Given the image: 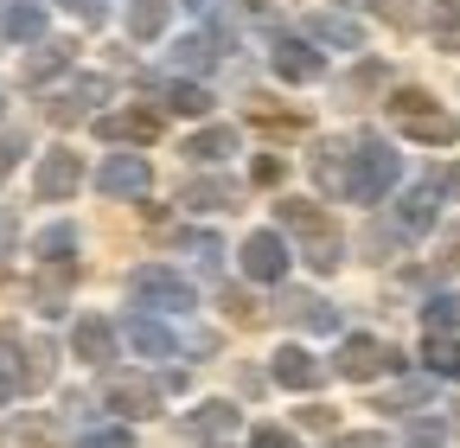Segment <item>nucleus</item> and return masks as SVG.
Returning <instances> with one entry per match:
<instances>
[{"mask_svg": "<svg viewBox=\"0 0 460 448\" xmlns=\"http://www.w3.org/2000/svg\"><path fill=\"white\" fill-rule=\"evenodd\" d=\"M128 295H135L147 314H186V308H199L192 282H186L172 263H141V269L128 275Z\"/></svg>", "mask_w": 460, "mask_h": 448, "instance_id": "obj_1", "label": "nucleus"}, {"mask_svg": "<svg viewBox=\"0 0 460 448\" xmlns=\"http://www.w3.org/2000/svg\"><path fill=\"white\" fill-rule=\"evenodd\" d=\"M390 116H396V129L410 135V141H429V148H447V141L460 135L454 116H447V109H435L429 90H396V96H390Z\"/></svg>", "mask_w": 460, "mask_h": 448, "instance_id": "obj_2", "label": "nucleus"}, {"mask_svg": "<svg viewBox=\"0 0 460 448\" xmlns=\"http://www.w3.org/2000/svg\"><path fill=\"white\" fill-rule=\"evenodd\" d=\"M390 180H396V148H384L377 135H365L358 148H352V199H384L390 193Z\"/></svg>", "mask_w": 460, "mask_h": 448, "instance_id": "obj_3", "label": "nucleus"}, {"mask_svg": "<svg viewBox=\"0 0 460 448\" xmlns=\"http://www.w3.org/2000/svg\"><path fill=\"white\" fill-rule=\"evenodd\" d=\"M402 365V353L396 346H384V340H371V333H352V340L339 346V359H332V372L339 378H384V372H396Z\"/></svg>", "mask_w": 460, "mask_h": 448, "instance_id": "obj_4", "label": "nucleus"}, {"mask_svg": "<svg viewBox=\"0 0 460 448\" xmlns=\"http://www.w3.org/2000/svg\"><path fill=\"white\" fill-rule=\"evenodd\" d=\"M77 186H84V160H77L71 148H51V154H39V174H32V199L58 205V199H71Z\"/></svg>", "mask_w": 460, "mask_h": 448, "instance_id": "obj_5", "label": "nucleus"}, {"mask_svg": "<svg viewBox=\"0 0 460 448\" xmlns=\"http://www.w3.org/2000/svg\"><path fill=\"white\" fill-rule=\"evenodd\" d=\"M147 186H154V174H147L141 154H109V160L96 166V193H102V199H141Z\"/></svg>", "mask_w": 460, "mask_h": 448, "instance_id": "obj_6", "label": "nucleus"}, {"mask_svg": "<svg viewBox=\"0 0 460 448\" xmlns=\"http://www.w3.org/2000/svg\"><path fill=\"white\" fill-rule=\"evenodd\" d=\"M237 256H243V275H250V282H281V275H288V244H281L275 231H250Z\"/></svg>", "mask_w": 460, "mask_h": 448, "instance_id": "obj_7", "label": "nucleus"}, {"mask_svg": "<svg viewBox=\"0 0 460 448\" xmlns=\"http://www.w3.org/2000/svg\"><path fill=\"white\" fill-rule=\"evenodd\" d=\"M326 71V58L307 45V39H275V77H288V84H314Z\"/></svg>", "mask_w": 460, "mask_h": 448, "instance_id": "obj_8", "label": "nucleus"}, {"mask_svg": "<svg viewBox=\"0 0 460 448\" xmlns=\"http://www.w3.org/2000/svg\"><path fill=\"white\" fill-rule=\"evenodd\" d=\"M102 96H109V77H77L65 96H51V103H45V116H51V122H77V116H90Z\"/></svg>", "mask_w": 460, "mask_h": 448, "instance_id": "obj_9", "label": "nucleus"}, {"mask_svg": "<svg viewBox=\"0 0 460 448\" xmlns=\"http://www.w3.org/2000/svg\"><path fill=\"white\" fill-rule=\"evenodd\" d=\"M122 340H128V346H135L141 359H172V353H180V340H172V333H166V327H160L154 314H141V308L128 314V327H122Z\"/></svg>", "mask_w": 460, "mask_h": 448, "instance_id": "obj_10", "label": "nucleus"}, {"mask_svg": "<svg viewBox=\"0 0 460 448\" xmlns=\"http://www.w3.org/2000/svg\"><path fill=\"white\" fill-rule=\"evenodd\" d=\"M96 135H102V141H135V148H147V141L160 135V116H154V109H122V116H96Z\"/></svg>", "mask_w": 460, "mask_h": 448, "instance_id": "obj_11", "label": "nucleus"}, {"mask_svg": "<svg viewBox=\"0 0 460 448\" xmlns=\"http://www.w3.org/2000/svg\"><path fill=\"white\" fill-rule=\"evenodd\" d=\"M326 378V365L307 353V346H281L275 353V384H288V390H314Z\"/></svg>", "mask_w": 460, "mask_h": 448, "instance_id": "obj_12", "label": "nucleus"}, {"mask_svg": "<svg viewBox=\"0 0 460 448\" xmlns=\"http://www.w3.org/2000/svg\"><path fill=\"white\" fill-rule=\"evenodd\" d=\"M71 346H77V359H84V365H109V359H115V327L90 314V320H77Z\"/></svg>", "mask_w": 460, "mask_h": 448, "instance_id": "obj_13", "label": "nucleus"}, {"mask_svg": "<svg viewBox=\"0 0 460 448\" xmlns=\"http://www.w3.org/2000/svg\"><path fill=\"white\" fill-rule=\"evenodd\" d=\"M396 231H402V237H429V231H435V186L396 199Z\"/></svg>", "mask_w": 460, "mask_h": 448, "instance_id": "obj_14", "label": "nucleus"}, {"mask_svg": "<svg viewBox=\"0 0 460 448\" xmlns=\"http://www.w3.org/2000/svg\"><path fill=\"white\" fill-rule=\"evenodd\" d=\"M109 410H122V417H154V410H160V390L141 384V378H115V384H109Z\"/></svg>", "mask_w": 460, "mask_h": 448, "instance_id": "obj_15", "label": "nucleus"}, {"mask_svg": "<svg viewBox=\"0 0 460 448\" xmlns=\"http://www.w3.org/2000/svg\"><path fill=\"white\" fill-rule=\"evenodd\" d=\"M275 218H281L301 244H307V237H332V218H326V211H314L307 199H281V205H275Z\"/></svg>", "mask_w": 460, "mask_h": 448, "instance_id": "obj_16", "label": "nucleus"}, {"mask_svg": "<svg viewBox=\"0 0 460 448\" xmlns=\"http://www.w3.org/2000/svg\"><path fill=\"white\" fill-rule=\"evenodd\" d=\"M237 410H230V404H199L192 417H186V429L199 435V442H224V435H237Z\"/></svg>", "mask_w": 460, "mask_h": 448, "instance_id": "obj_17", "label": "nucleus"}, {"mask_svg": "<svg viewBox=\"0 0 460 448\" xmlns=\"http://www.w3.org/2000/svg\"><path fill=\"white\" fill-rule=\"evenodd\" d=\"M314 39L320 45H339V51H358L365 45V26L345 20V13H314Z\"/></svg>", "mask_w": 460, "mask_h": 448, "instance_id": "obj_18", "label": "nucleus"}, {"mask_svg": "<svg viewBox=\"0 0 460 448\" xmlns=\"http://www.w3.org/2000/svg\"><path fill=\"white\" fill-rule=\"evenodd\" d=\"M71 51H77V45H65V39H51V45H39L32 58H26V84H51L58 71H71Z\"/></svg>", "mask_w": 460, "mask_h": 448, "instance_id": "obj_19", "label": "nucleus"}, {"mask_svg": "<svg viewBox=\"0 0 460 448\" xmlns=\"http://www.w3.org/2000/svg\"><path fill=\"white\" fill-rule=\"evenodd\" d=\"M224 154H237V129H199V135L186 141V160H199V166H211V160H224Z\"/></svg>", "mask_w": 460, "mask_h": 448, "instance_id": "obj_20", "label": "nucleus"}, {"mask_svg": "<svg viewBox=\"0 0 460 448\" xmlns=\"http://www.w3.org/2000/svg\"><path fill=\"white\" fill-rule=\"evenodd\" d=\"M186 205H192V211H224V205H237V180H224V174H217V180H192V186H186Z\"/></svg>", "mask_w": 460, "mask_h": 448, "instance_id": "obj_21", "label": "nucleus"}, {"mask_svg": "<svg viewBox=\"0 0 460 448\" xmlns=\"http://www.w3.org/2000/svg\"><path fill=\"white\" fill-rule=\"evenodd\" d=\"M281 308H288V320H301V327H314V333H332V327H339V314H332L320 295H288Z\"/></svg>", "mask_w": 460, "mask_h": 448, "instance_id": "obj_22", "label": "nucleus"}, {"mask_svg": "<svg viewBox=\"0 0 460 448\" xmlns=\"http://www.w3.org/2000/svg\"><path fill=\"white\" fill-rule=\"evenodd\" d=\"M166 13H172L166 0H128V32L135 39H160L166 32Z\"/></svg>", "mask_w": 460, "mask_h": 448, "instance_id": "obj_23", "label": "nucleus"}, {"mask_svg": "<svg viewBox=\"0 0 460 448\" xmlns=\"http://www.w3.org/2000/svg\"><path fill=\"white\" fill-rule=\"evenodd\" d=\"M71 250H77V231H71V224H51V231H39V263L71 269Z\"/></svg>", "mask_w": 460, "mask_h": 448, "instance_id": "obj_24", "label": "nucleus"}, {"mask_svg": "<svg viewBox=\"0 0 460 448\" xmlns=\"http://www.w3.org/2000/svg\"><path fill=\"white\" fill-rule=\"evenodd\" d=\"M7 39H45V7L39 0H13L7 7Z\"/></svg>", "mask_w": 460, "mask_h": 448, "instance_id": "obj_25", "label": "nucleus"}, {"mask_svg": "<svg viewBox=\"0 0 460 448\" xmlns=\"http://www.w3.org/2000/svg\"><path fill=\"white\" fill-rule=\"evenodd\" d=\"M429 372L435 378H460V340H454V333H429Z\"/></svg>", "mask_w": 460, "mask_h": 448, "instance_id": "obj_26", "label": "nucleus"}, {"mask_svg": "<svg viewBox=\"0 0 460 448\" xmlns=\"http://www.w3.org/2000/svg\"><path fill=\"white\" fill-rule=\"evenodd\" d=\"M20 384H26V390H39V384H51V346H45V340H32V346H20Z\"/></svg>", "mask_w": 460, "mask_h": 448, "instance_id": "obj_27", "label": "nucleus"}, {"mask_svg": "<svg viewBox=\"0 0 460 448\" xmlns=\"http://www.w3.org/2000/svg\"><path fill=\"white\" fill-rule=\"evenodd\" d=\"M166 109H180V116H205V109H211V90H205V84H172V90H166Z\"/></svg>", "mask_w": 460, "mask_h": 448, "instance_id": "obj_28", "label": "nucleus"}, {"mask_svg": "<svg viewBox=\"0 0 460 448\" xmlns=\"http://www.w3.org/2000/svg\"><path fill=\"white\" fill-rule=\"evenodd\" d=\"M301 256H307V269L332 275V269H339V256H345V244H339V231H332V237H307V250H301Z\"/></svg>", "mask_w": 460, "mask_h": 448, "instance_id": "obj_29", "label": "nucleus"}, {"mask_svg": "<svg viewBox=\"0 0 460 448\" xmlns=\"http://www.w3.org/2000/svg\"><path fill=\"white\" fill-rule=\"evenodd\" d=\"M180 65H186V71H211V65H217V45H211L205 32H199V39H180Z\"/></svg>", "mask_w": 460, "mask_h": 448, "instance_id": "obj_30", "label": "nucleus"}, {"mask_svg": "<svg viewBox=\"0 0 460 448\" xmlns=\"http://www.w3.org/2000/svg\"><path fill=\"white\" fill-rule=\"evenodd\" d=\"M224 314H230V320H243V327H256V320H262V308H256L243 289H224Z\"/></svg>", "mask_w": 460, "mask_h": 448, "instance_id": "obj_31", "label": "nucleus"}, {"mask_svg": "<svg viewBox=\"0 0 460 448\" xmlns=\"http://www.w3.org/2000/svg\"><path fill=\"white\" fill-rule=\"evenodd\" d=\"M186 256H192V263H205V269H211V263H217V256H224V244H217V237H211V231H199V237H186Z\"/></svg>", "mask_w": 460, "mask_h": 448, "instance_id": "obj_32", "label": "nucleus"}, {"mask_svg": "<svg viewBox=\"0 0 460 448\" xmlns=\"http://www.w3.org/2000/svg\"><path fill=\"white\" fill-rule=\"evenodd\" d=\"M77 448H135V442H128V429H96V435H84Z\"/></svg>", "mask_w": 460, "mask_h": 448, "instance_id": "obj_33", "label": "nucleus"}, {"mask_svg": "<svg viewBox=\"0 0 460 448\" xmlns=\"http://www.w3.org/2000/svg\"><path fill=\"white\" fill-rule=\"evenodd\" d=\"M250 448H295V435H288V429H256Z\"/></svg>", "mask_w": 460, "mask_h": 448, "instance_id": "obj_34", "label": "nucleus"}, {"mask_svg": "<svg viewBox=\"0 0 460 448\" xmlns=\"http://www.w3.org/2000/svg\"><path fill=\"white\" fill-rule=\"evenodd\" d=\"M65 7H71L77 20H90V26H102V13H109V7H102V0H65Z\"/></svg>", "mask_w": 460, "mask_h": 448, "instance_id": "obj_35", "label": "nucleus"}, {"mask_svg": "<svg viewBox=\"0 0 460 448\" xmlns=\"http://www.w3.org/2000/svg\"><path fill=\"white\" fill-rule=\"evenodd\" d=\"M435 193H447V199H460V166H441V174H435Z\"/></svg>", "mask_w": 460, "mask_h": 448, "instance_id": "obj_36", "label": "nucleus"}, {"mask_svg": "<svg viewBox=\"0 0 460 448\" xmlns=\"http://www.w3.org/2000/svg\"><path fill=\"white\" fill-rule=\"evenodd\" d=\"M332 448H390V442H384V435H371V429H365V435H339V442H332Z\"/></svg>", "mask_w": 460, "mask_h": 448, "instance_id": "obj_37", "label": "nucleus"}, {"mask_svg": "<svg viewBox=\"0 0 460 448\" xmlns=\"http://www.w3.org/2000/svg\"><path fill=\"white\" fill-rule=\"evenodd\" d=\"M256 180H262V186H275V180H281V160H275V154H269V160H256Z\"/></svg>", "mask_w": 460, "mask_h": 448, "instance_id": "obj_38", "label": "nucleus"}, {"mask_svg": "<svg viewBox=\"0 0 460 448\" xmlns=\"http://www.w3.org/2000/svg\"><path fill=\"white\" fill-rule=\"evenodd\" d=\"M13 390H20V372H7V359H0V404H7Z\"/></svg>", "mask_w": 460, "mask_h": 448, "instance_id": "obj_39", "label": "nucleus"}, {"mask_svg": "<svg viewBox=\"0 0 460 448\" xmlns=\"http://www.w3.org/2000/svg\"><path fill=\"white\" fill-rule=\"evenodd\" d=\"M13 160H20V141H0V180L13 174Z\"/></svg>", "mask_w": 460, "mask_h": 448, "instance_id": "obj_40", "label": "nucleus"}]
</instances>
